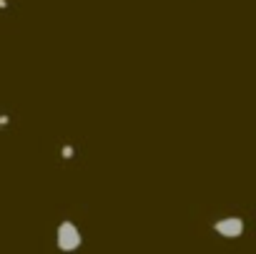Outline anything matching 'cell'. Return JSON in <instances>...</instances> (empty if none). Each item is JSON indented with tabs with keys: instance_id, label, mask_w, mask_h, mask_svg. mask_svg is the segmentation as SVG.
<instances>
[{
	"instance_id": "1",
	"label": "cell",
	"mask_w": 256,
	"mask_h": 254,
	"mask_svg": "<svg viewBox=\"0 0 256 254\" xmlns=\"http://www.w3.org/2000/svg\"><path fill=\"white\" fill-rule=\"evenodd\" d=\"M56 244H58L60 251H78V249L83 246V234H80V229H78L70 219H66V221L58 224Z\"/></svg>"
},
{
	"instance_id": "2",
	"label": "cell",
	"mask_w": 256,
	"mask_h": 254,
	"mask_svg": "<svg viewBox=\"0 0 256 254\" xmlns=\"http://www.w3.org/2000/svg\"><path fill=\"white\" fill-rule=\"evenodd\" d=\"M244 226H246V224H244L241 216H224V219L214 221V231L221 234V236H226V239L241 236V234H244Z\"/></svg>"
},
{
	"instance_id": "3",
	"label": "cell",
	"mask_w": 256,
	"mask_h": 254,
	"mask_svg": "<svg viewBox=\"0 0 256 254\" xmlns=\"http://www.w3.org/2000/svg\"><path fill=\"white\" fill-rule=\"evenodd\" d=\"M73 154H76L73 146H63V156H66V159H73Z\"/></svg>"
},
{
	"instance_id": "4",
	"label": "cell",
	"mask_w": 256,
	"mask_h": 254,
	"mask_svg": "<svg viewBox=\"0 0 256 254\" xmlns=\"http://www.w3.org/2000/svg\"><path fill=\"white\" fill-rule=\"evenodd\" d=\"M8 121H10L8 116H0V129H6V126H8Z\"/></svg>"
},
{
	"instance_id": "5",
	"label": "cell",
	"mask_w": 256,
	"mask_h": 254,
	"mask_svg": "<svg viewBox=\"0 0 256 254\" xmlns=\"http://www.w3.org/2000/svg\"><path fill=\"white\" fill-rule=\"evenodd\" d=\"M8 8V0H0V11H6Z\"/></svg>"
}]
</instances>
